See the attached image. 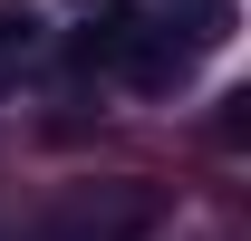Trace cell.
<instances>
[{"label":"cell","instance_id":"6da1fadb","mask_svg":"<svg viewBox=\"0 0 251 241\" xmlns=\"http://www.w3.org/2000/svg\"><path fill=\"white\" fill-rule=\"evenodd\" d=\"M29 48H39V10H20V0H10V10H0V77L29 58Z\"/></svg>","mask_w":251,"mask_h":241}]
</instances>
